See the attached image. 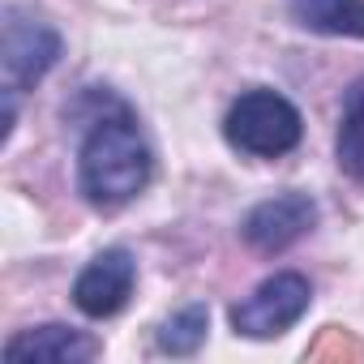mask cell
Listing matches in <instances>:
<instances>
[{
	"instance_id": "1",
	"label": "cell",
	"mask_w": 364,
	"mask_h": 364,
	"mask_svg": "<svg viewBox=\"0 0 364 364\" xmlns=\"http://www.w3.org/2000/svg\"><path fill=\"white\" fill-rule=\"evenodd\" d=\"M150 171H154V159H150V146H146L133 112L112 99V107L90 116V129H86V141L77 154L82 198L99 210H116L150 185Z\"/></svg>"
},
{
	"instance_id": "2",
	"label": "cell",
	"mask_w": 364,
	"mask_h": 364,
	"mask_svg": "<svg viewBox=\"0 0 364 364\" xmlns=\"http://www.w3.org/2000/svg\"><path fill=\"white\" fill-rule=\"evenodd\" d=\"M300 133H304V120H300L296 103L266 86L245 90L223 116V137L240 154H253V159H279V154L296 150Z\"/></svg>"
},
{
	"instance_id": "3",
	"label": "cell",
	"mask_w": 364,
	"mask_h": 364,
	"mask_svg": "<svg viewBox=\"0 0 364 364\" xmlns=\"http://www.w3.org/2000/svg\"><path fill=\"white\" fill-rule=\"evenodd\" d=\"M309 300H313V287L304 274L296 270L270 274L232 309V330L245 338H279L309 313Z\"/></svg>"
},
{
	"instance_id": "4",
	"label": "cell",
	"mask_w": 364,
	"mask_h": 364,
	"mask_svg": "<svg viewBox=\"0 0 364 364\" xmlns=\"http://www.w3.org/2000/svg\"><path fill=\"white\" fill-rule=\"evenodd\" d=\"M60 60V35L43 18L26 14L22 5L5 9V43H0V65H5V90L35 86L52 65Z\"/></svg>"
},
{
	"instance_id": "5",
	"label": "cell",
	"mask_w": 364,
	"mask_h": 364,
	"mask_svg": "<svg viewBox=\"0 0 364 364\" xmlns=\"http://www.w3.org/2000/svg\"><path fill=\"white\" fill-rule=\"evenodd\" d=\"M317 223V202L309 193H279L270 202H257L245 223H240V236L249 249L257 253H283L291 249L300 236H309Z\"/></svg>"
},
{
	"instance_id": "6",
	"label": "cell",
	"mask_w": 364,
	"mask_h": 364,
	"mask_svg": "<svg viewBox=\"0 0 364 364\" xmlns=\"http://www.w3.org/2000/svg\"><path fill=\"white\" fill-rule=\"evenodd\" d=\"M133 283H137V262H133V253H129V249H103V253H95V257L86 262V270L77 274V283H73V304H77L86 317L103 321V317H112V313H120V309L129 304Z\"/></svg>"
},
{
	"instance_id": "7",
	"label": "cell",
	"mask_w": 364,
	"mask_h": 364,
	"mask_svg": "<svg viewBox=\"0 0 364 364\" xmlns=\"http://www.w3.org/2000/svg\"><path fill=\"white\" fill-rule=\"evenodd\" d=\"M95 355H99V343L69 326H35L5 343L9 364H77V360H95Z\"/></svg>"
},
{
	"instance_id": "8",
	"label": "cell",
	"mask_w": 364,
	"mask_h": 364,
	"mask_svg": "<svg viewBox=\"0 0 364 364\" xmlns=\"http://www.w3.org/2000/svg\"><path fill=\"white\" fill-rule=\"evenodd\" d=\"M291 18L317 35L364 39V0H291Z\"/></svg>"
},
{
	"instance_id": "9",
	"label": "cell",
	"mask_w": 364,
	"mask_h": 364,
	"mask_svg": "<svg viewBox=\"0 0 364 364\" xmlns=\"http://www.w3.org/2000/svg\"><path fill=\"white\" fill-rule=\"evenodd\" d=\"M334 154H338V167L351 180H360V185H364V77L343 99V120H338Z\"/></svg>"
},
{
	"instance_id": "10",
	"label": "cell",
	"mask_w": 364,
	"mask_h": 364,
	"mask_svg": "<svg viewBox=\"0 0 364 364\" xmlns=\"http://www.w3.org/2000/svg\"><path fill=\"white\" fill-rule=\"evenodd\" d=\"M206 330H210V313H206V304H185L176 317L163 321V330H159V347L171 351V355H193V351L206 343Z\"/></svg>"
}]
</instances>
